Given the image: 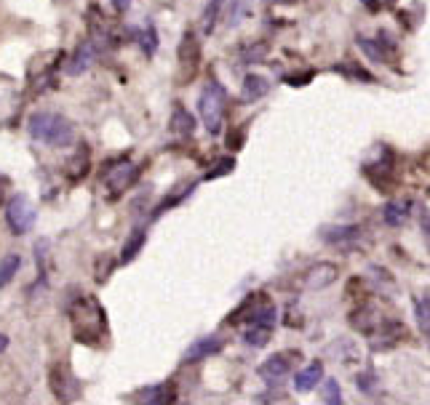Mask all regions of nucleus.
<instances>
[{
	"label": "nucleus",
	"instance_id": "obj_27",
	"mask_svg": "<svg viewBox=\"0 0 430 405\" xmlns=\"http://www.w3.org/2000/svg\"><path fill=\"white\" fill-rule=\"evenodd\" d=\"M86 168H89V147H81L78 155L67 163V171H70L72 179H81L83 173H86Z\"/></svg>",
	"mask_w": 430,
	"mask_h": 405
},
{
	"label": "nucleus",
	"instance_id": "obj_17",
	"mask_svg": "<svg viewBox=\"0 0 430 405\" xmlns=\"http://www.w3.org/2000/svg\"><path fill=\"white\" fill-rule=\"evenodd\" d=\"M321 379H324V365L310 363L297 374V379H294V386H297V392H310L313 386H318V381H321Z\"/></svg>",
	"mask_w": 430,
	"mask_h": 405
},
{
	"label": "nucleus",
	"instance_id": "obj_19",
	"mask_svg": "<svg viewBox=\"0 0 430 405\" xmlns=\"http://www.w3.org/2000/svg\"><path fill=\"white\" fill-rule=\"evenodd\" d=\"M227 0H209L204 9V16H201V32L204 35H211L216 27V21H219V16H222V11H225Z\"/></svg>",
	"mask_w": 430,
	"mask_h": 405
},
{
	"label": "nucleus",
	"instance_id": "obj_35",
	"mask_svg": "<svg viewBox=\"0 0 430 405\" xmlns=\"http://www.w3.org/2000/svg\"><path fill=\"white\" fill-rule=\"evenodd\" d=\"M6 347H9V339H6V336L0 334V352H3V349H6Z\"/></svg>",
	"mask_w": 430,
	"mask_h": 405
},
{
	"label": "nucleus",
	"instance_id": "obj_33",
	"mask_svg": "<svg viewBox=\"0 0 430 405\" xmlns=\"http://www.w3.org/2000/svg\"><path fill=\"white\" fill-rule=\"evenodd\" d=\"M129 6H131V0H113V9L118 11V14L129 11Z\"/></svg>",
	"mask_w": 430,
	"mask_h": 405
},
{
	"label": "nucleus",
	"instance_id": "obj_10",
	"mask_svg": "<svg viewBox=\"0 0 430 405\" xmlns=\"http://www.w3.org/2000/svg\"><path fill=\"white\" fill-rule=\"evenodd\" d=\"M364 237V227L359 224H326L321 227V240L337 248H350Z\"/></svg>",
	"mask_w": 430,
	"mask_h": 405
},
{
	"label": "nucleus",
	"instance_id": "obj_1",
	"mask_svg": "<svg viewBox=\"0 0 430 405\" xmlns=\"http://www.w3.org/2000/svg\"><path fill=\"white\" fill-rule=\"evenodd\" d=\"M72 320V336L81 344H99L107 336V314L102 304L96 302V296H81L70 307Z\"/></svg>",
	"mask_w": 430,
	"mask_h": 405
},
{
	"label": "nucleus",
	"instance_id": "obj_9",
	"mask_svg": "<svg viewBox=\"0 0 430 405\" xmlns=\"http://www.w3.org/2000/svg\"><path fill=\"white\" fill-rule=\"evenodd\" d=\"M302 360V354L294 352V349H286V352H278L273 357H267L265 363L259 365V376L267 379V381H281L284 376L291 374V368Z\"/></svg>",
	"mask_w": 430,
	"mask_h": 405
},
{
	"label": "nucleus",
	"instance_id": "obj_28",
	"mask_svg": "<svg viewBox=\"0 0 430 405\" xmlns=\"http://www.w3.org/2000/svg\"><path fill=\"white\" fill-rule=\"evenodd\" d=\"M113 259H115V256H107V253L96 259V283H104V280H107V277L113 275V270H115Z\"/></svg>",
	"mask_w": 430,
	"mask_h": 405
},
{
	"label": "nucleus",
	"instance_id": "obj_32",
	"mask_svg": "<svg viewBox=\"0 0 430 405\" xmlns=\"http://www.w3.org/2000/svg\"><path fill=\"white\" fill-rule=\"evenodd\" d=\"M374 384H377V376H374V371H366V374L359 376V389H361V392H374Z\"/></svg>",
	"mask_w": 430,
	"mask_h": 405
},
{
	"label": "nucleus",
	"instance_id": "obj_16",
	"mask_svg": "<svg viewBox=\"0 0 430 405\" xmlns=\"http://www.w3.org/2000/svg\"><path fill=\"white\" fill-rule=\"evenodd\" d=\"M169 131L176 136H190L195 131V118L190 115V110H184L182 104H176L171 112V121H169Z\"/></svg>",
	"mask_w": 430,
	"mask_h": 405
},
{
	"label": "nucleus",
	"instance_id": "obj_3",
	"mask_svg": "<svg viewBox=\"0 0 430 405\" xmlns=\"http://www.w3.org/2000/svg\"><path fill=\"white\" fill-rule=\"evenodd\" d=\"M278 320V312L276 307L270 304L267 294H251L246 296L241 307H238L236 312L227 317V325H276Z\"/></svg>",
	"mask_w": 430,
	"mask_h": 405
},
{
	"label": "nucleus",
	"instance_id": "obj_15",
	"mask_svg": "<svg viewBox=\"0 0 430 405\" xmlns=\"http://www.w3.org/2000/svg\"><path fill=\"white\" fill-rule=\"evenodd\" d=\"M270 91V83L262 75H246L241 86V101H259Z\"/></svg>",
	"mask_w": 430,
	"mask_h": 405
},
{
	"label": "nucleus",
	"instance_id": "obj_14",
	"mask_svg": "<svg viewBox=\"0 0 430 405\" xmlns=\"http://www.w3.org/2000/svg\"><path fill=\"white\" fill-rule=\"evenodd\" d=\"M222 349V342L216 339V336H204V339H198L193 344L187 347V352H184V360L187 363H193V360H204L209 354H214Z\"/></svg>",
	"mask_w": 430,
	"mask_h": 405
},
{
	"label": "nucleus",
	"instance_id": "obj_34",
	"mask_svg": "<svg viewBox=\"0 0 430 405\" xmlns=\"http://www.w3.org/2000/svg\"><path fill=\"white\" fill-rule=\"evenodd\" d=\"M361 3H364L369 11H377L379 9V0H361Z\"/></svg>",
	"mask_w": 430,
	"mask_h": 405
},
{
	"label": "nucleus",
	"instance_id": "obj_29",
	"mask_svg": "<svg viewBox=\"0 0 430 405\" xmlns=\"http://www.w3.org/2000/svg\"><path fill=\"white\" fill-rule=\"evenodd\" d=\"M324 403H331V405L342 403V392H339L337 379H326V384H324Z\"/></svg>",
	"mask_w": 430,
	"mask_h": 405
},
{
	"label": "nucleus",
	"instance_id": "obj_18",
	"mask_svg": "<svg viewBox=\"0 0 430 405\" xmlns=\"http://www.w3.org/2000/svg\"><path fill=\"white\" fill-rule=\"evenodd\" d=\"M136 397L144 400V403H153V405H169L176 400V389L171 384H155V386H150V389L139 392Z\"/></svg>",
	"mask_w": 430,
	"mask_h": 405
},
{
	"label": "nucleus",
	"instance_id": "obj_24",
	"mask_svg": "<svg viewBox=\"0 0 430 405\" xmlns=\"http://www.w3.org/2000/svg\"><path fill=\"white\" fill-rule=\"evenodd\" d=\"M134 38H136V43L142 46V51L147 53V56H155V51H158V32H155L153 24L134 30Z\"/></svg>",
	"mask_w": 430,
	"mask_h": 405
},
{
	"label": "nucleus",
	"instance_id": "obj_23",
	"mask_svg": "<svg viewBox=\"0 0 430 405\" xmlns=\"http://www.w3.org/2000/svg\"><path fill=\"white\" fill-rule=\"evenodd\" d=\"M270 336H273V328L270 325H249L244 331V342L249 347H265L270 342Z\"/></svg>",
	"mask_w": 430,
	"mask_h": 405
},
{
	"label": "nucleus",
	"instance_id": "obj_5",
	"mask_svg": "<svg viewBox=\"0 0 430 405\" xmlns=\"http://www.w3.org/2000/svg\"><path fill=\"white\" fill-rule=\"evenodd\" d=\"M6 222H9L14 235H27L38 222V213L32 208V202L24 195H14L6 205Z\"/></svg>",
	"mask_w": 430,
	"mask_h": 405
},
{
	"label": "nucleus",
	"instance_id": "obj_30",
	"mask_svg": "<svg viewBox=\"0 0 430 405\" xmlns=\"http://www.w3.org/2000/svg\"><path fill=\"white\" fill-rule=\"evenodd\" d=\"M246 11H249V0H233L230 3V14H227V21H230V27L241 21L246 16Z\"/></svg>",
	"mask_w": 430,
	"mask_h": 405
},
{
	"label": "nucleus",
	"instance_id": "obj_6",
	"mask_svg": "<svg viewBox=\"0 0 430 405\" xmlns=\"http://www.w3.org/2000/svg\"><path fill=\"white\" fill-rule=\"evenodd\" d=\"M49 384H51V392L54 397L59 400V403H70V400H75L78 397V379L72 376V371L67 368V365H51V371H49Z\"/></svg>",
	"mask_w": 430,
	"mask_h": 405
},
{
	"label": "nucleus",
	"instance_id": "obj_8",
	"mask_svg": "<svg viewBox=\"0 0 430 405\" xmlns=\"http://www.w3.org/2000/svg\"><path fill=\"white\" fill-rule=\"evenodd\" d=\"M339 277V270L337 264L331 262H316L310 264L302 277H299V285L305 288V291H321V288H329V285L334 283Z\"/></svg>",
	"mask_w": 430,
	"mask_h": 405
},
{
	"label": "nucleus",
	"instance_id": "obj_2",
	"mask_svg": "<svg viewBox=\"0 0 430 405\" xmlns=\"http://www.w3.org/2000/svg\"><path fill=\"white\" fill-rule=\"evenodd\" d=\"M27 131L32 139L49 147H67L75 139V125L59 112H32L27 121Z\"/></svg>",
	"mask_w": 430,
	"mask_h": 405
},
{
	"label": "nucleus",
	"instance_id": "obj_21",
	"mask_svg": "<svg viewBox=\"0 0 430 405\" xmlns=\"http://www.w3.org/2000/svg\"><path fill=\"white\" fill-rule=\"evenodd\" d=\"M414 317H417L420 334L430 339V294H420L414 299Z\"/></svg>",
	"mask_w": 430,
	"mask_h": 405
},
{
	"label": "nucleus",
	"instance_id": "obj_31",
	"mask_svg": "<svg viewBox=\"0 0 430 405\" xmlns=\"http://www.w3.org/2000/svg\"><path fill=\"white\" fill-rule=\"evenodd\" d=\"M236 168V160L233 158H225V160H219L214 165V168H209V173H206V179H216V176H225V173H230Z\"/></svg>",
	"mask_w": 430,
	"mask_h": 405
},
{
	"label": "nucleus",
	"instance_id": "obj_7",
	"mask_svg": "<svg viewBox=\"0 0 430 405\" xmlns=\"http://www.w3.org/2000/svg\"><path fill=\"white\" fill-rule=\"evenodd\" d=\"M136 173H139V165L131 160H118L107 173V198H121L134 182H136Z\"/></svg>",
	"mask_w": 430,
	"mask_h": 405
},
{
	"label": "nucleus",
	"instance_id": "obj_4",
	"mask_svg": "<svg viewBox=\"0 0 430 405\" xmlns=\"http://www.w3.org/2000/svg\"><path fill=\"white\" fill-rule=\"evenodd\" d=\"M225 101H227V93L225 88L219 86V83H206L201 96H198V115H201V121H204L206 131L209 133H219L222 128V115H225Z\"/></svg>",
	"mask_w": 430,
	"mask_h": 405
},
{
	"label": "nucleus",
	"instance_id": "obj_22",
	"mask_svg": "<svg viewBox=\"0 0 430 405\" xmlns=\"http://www.w3.org/2000/svg\"><path fill=\"white\" fill-rule=\"evenodd\" d=\"M144 240H147V232L144 230H134L131 237L126 240V245H123L121 251V264H129L136 259V253H139V248L144 245Z\"/></svg>",
	"mask_w": 430,
	"mask_h": 405
},
{
	"label": "nucleus",
	"instance_id": "obj_20",
	"mask_svg": "<svg viewBox=\"0 0 430 405\" xmlns=\"http://www.w3.org/2000/svg\"><path fill=\"white\" fill-rule=\"evenodd\" d=\"M201 59V48H198V41H195L193 32H184L182 43H179V61L182 67H195Z\"/></svg>",
	"mask_w": 430,
	"mask_h": 405
},
{
	"label": "nucleus",
	"instance_id": "obj_12",
	"mask_svg": "<svg viewBox=\"0 0 430 405\" xmlns=\"http://www.w3.org/2000/svg\"><path fill=\"white\" fill-rule=\"evenodd\" d=\"M359 46L371 61H388L390 51H393V43L388 41V35H385V32L377 35V38H359Z\"/></svg>",
	"mask_w": 430,
	"mask_h": 405
},
{
	"label": "nucleus",
	"instance_id": "obj_11",
	"mask_svg": "<svg viewBox=\"0 0 430 405\" xmlns=\"http://www.w3.org/2000/svg\"><path fill=\"white\" fill-rule=\"evenodd\" d=\"M94 56H96V46H94V41H83L78 48H75V53L70 56V61H67V75H72V78H78V75H83V72L91 67Z\"/></svg>",
	"mask_w": 430,
	"mask_h": 405
},
{
	"label": "nucleus",
	"instance_id": "obj_13",
	"mask_svg": "<svg viewBox=\"0 0 430 405\" xmlns=\"http://www.w3.org/2000/svg\"><path fill=\"white\" fill-rule=\"evenodd\" d=\"M409 213H411V202L388 200L382 205V222L388 224V227H401V224H406Z\"/></svg>",
	"mask_w": 430,
	"mask_h": 405
},
{
	"label": "nucleus",
	"instance_id": "obj_26",
	"mask_svg": "<svg viewBox=\"0 0 430 405\" xmlns=\"http://www.w3.org/2000/svg\"><path fill=\"white\" fill-rule=\"evenodd\" d=\"M195 190V182H187L182 187V190H171V193H169V198H166L164 202H161V205H158V211H155V216H158V213H164L166 208H171V205H176V202H182L184 198H187V195L193 193ZM153 216V219H155Z\"/></svg>",
	"mask_w": 430,
	"mask_h": 405
},
{
	"label": "nucleus",
	"instance_id": "obj_25",
	"mask_svg": "<svg viewBox=\"0 0 430 405\" xmlns=\"http://www.w3.org/2000/svg\"><path fill=\"white\" fill-rule=\"evenodd\" d=\"M19 267H21L19 253H9V256L0 262V288H6V285L14 280V275L19 272Z\"/></svg>",
	"mask_w": 430,
	"mask_h": 405
}]
</instances>
